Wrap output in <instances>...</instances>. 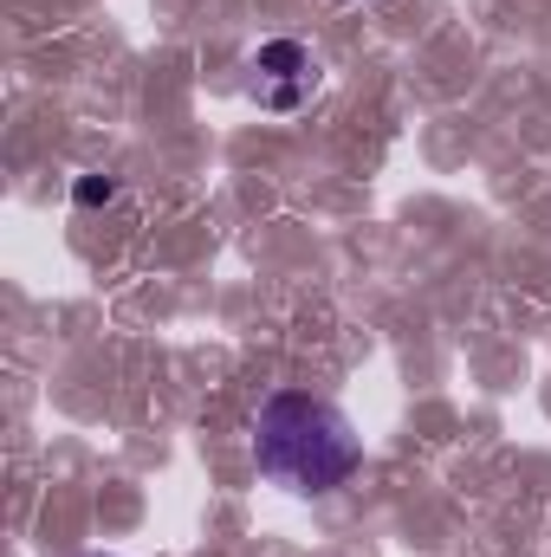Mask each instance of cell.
Returning <instances> with one entry per match:
<instances>
[{
    "mask_svg": "<svg viewBox=\"0 0 551 557\" xmlns=\"http://www.w3.org/2000/svg\"><path fill=\"white\" fill-rule=\"evenodd\" d=\"M111 195H118V182H111V175H85V182L72 188V201H78V208H98V201H111Z\"/></svg>",
    "mask_w": 551,
    "mask_h": 557,
    "instance_id": "3",
    "label": "cell"
},
{
    "mask_svg": "<svg viewBox=\"0 0 551 557\" xmlns=\"http://www.w3.org/2000/svg\"><path fill=\"white\" fill-rule=\"evenodd\" d=\"M254 467L285 493H331L364 467V434L338 403L279 389L254 421Z\"/></svg>",
    "mask_w": 551,
    "mask_h": 557,
    "instance_id": "1",
    "label": "cell"
},
{
    "mask_svg": "<svg viewBox=\"0 0 551 557\" xmlns=\"http://www.w3.org/2000/svg\"><path fill=\"white\" fill-rule=\"evenodd\" d=\"M254 98L267 104V111H298L305 104V91L318 85V59L298 46V39H273V46H260L254 52Z\"/></svg>",
    "mask_w": 551,
    "mask_h": 557,
    "instance_id": "2",
    "label": "cell"
}]
</instances>
